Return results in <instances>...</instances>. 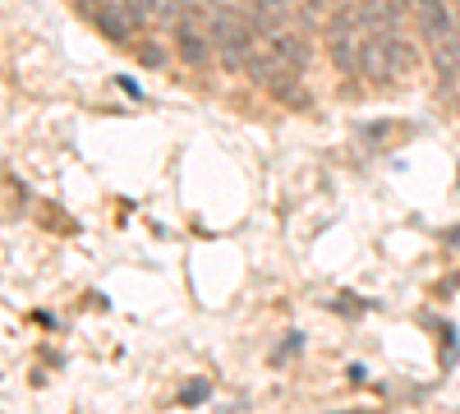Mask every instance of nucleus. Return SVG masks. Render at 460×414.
Here are the masks:
<instances>
[{"label": "nucleus", "mask_w": 460, "mask_h": 414, "mask_svg": "<svg viewBox=\"0 0 460 414\" xmlns=\"http://www.w3.org/2000/svg\"><path fill=\"white\" fill-rule=\"evenodd\" d=\"M414 69V47L396 28H368L364 47H359V74L373 84H396L401 74Z\"/></svg>", "instance_id": "obj_1"}, {"label": "nucleus", "mask_w": 460, "mask_h": 414, "mask_svg": "<svg viewBox=\"0 0 460 414\" xmlns=\"http://www.w3.org/2000/svg\"><path fill=\"white\" fill-rule=\"evenodd\" d=\"M304 56H309L304 37L277 28V32H262V37H258V47L249 51L244 69H249V79H253V84H277V79H286L290 69L304 65Z\"/></svg>", "instance_id": "obj_2"}, {"label": "nucleus", "mask_w": 460, "mask_h": 414, "mask_svg": "<svg viewBox=\"0 0 460 414\" xmlns=\"http://www.w3.org/2000/svg\"><path fill=\"white\" fill-rule=\"evenodd\" d=\"M208 42L221 51V60L226 65H240L244 69V60H249V51L258 47V28L249 23V14H240L235 5H221L208 14Z\"/></svg>", "instance_id": "obj_3"}, {"label": "nucleus", "mask_w": 460, "mask_h": 414, "mask_svg": "<svg viewBox=\"0 0 460 414\" xmlns=\"http://www.w3.org/2000/svg\"><path fill=\"white\" fill-rule=\"evenodd\" d=\"M414 14H419V32H424L433 47L451 42V32H456V5L451 0H419Z\"/></svg>", "instance_id": "obj_4"}, {"label": "nucleus", "mask_w": 460, "mask_h": 414, "mask_svg": "<svg viewBox=\"0 0 460 414\" xmlns=\"http://www.w3.org/2000/svg\"><path fill=\"white\" fill-rule=\"evenodd\" d=\"M290 5H295V0H253L249 23L258 28V37H262V32H277V28H286V23H290Z\"/></svg>", "instance_id": "obj_5"}, {"label": "nucleus", "mask_w": 460, "mask_h": 414, "mask_svg": "<svg viewBox=\"0 0 460 414\" xmlns=\"http://www.w3.org/2000/svg\"><path fill=\"white\" fill-rule=\"evenodd\" d=\"M97 23H102V32L111 37V42H129L134 19H129V10H125V5H106V10L97 14Z\"/></svg>", "instance_id": "obj_6"}, {"label": "nucleus", "mask_w": 460, "mask_h": 414, "mask_svg": "<svg viewBox=\"0 0 460 414\" xmlns=\"http://www.w3.org/2000/svg\"><path fill=\"white\" fill-rule=\"evenodd\" d=\"M203 42H208V37H199L189 23L175 28V47H180V56H184L189 65H203V60H208V47H203Z\"/></svg>", "instance_id": "obj_7"}, {"label": "nucleus", "mask_w": 460, "mask_h": 414, "mask_svg": "<svg viewBox=\"0 0 460 414\" xmlns=\"http://www.w3.org/2000/svg\"><path fill=\"white\" fill-rule=\"evenodd\" d=\"M120 5L129 10L134 23H147V19H157V14H162V0H120Z\"/></svg>", "instance_id": "obj_8"}, {"label": "nucleus", "mask_w": 460, "mask_h": 414, "mask_svg": "<svg viewBox=\"0 0 460 414\" xmlns=\"http://www.w3.org/2000/svg\"><path fill=\"white\" fill-rule=\"evenodd\" d=\"M138 60H143V65H162V51H157V47H138Z\"/></svg>", "instance_id": "obj_9"}]
</instances>
